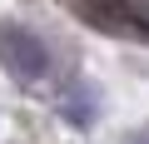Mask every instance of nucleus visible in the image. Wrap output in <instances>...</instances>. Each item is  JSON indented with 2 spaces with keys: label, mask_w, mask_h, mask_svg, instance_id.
I'll list each match as a JSON object with an SVG mask.
<instances>
[{
  "label": "nucleus",
  "mask_w": 149,
  "mask_h": 144,
  "mask_svg": "<svg viewBox=\"0 0 149 144\" xmlns=\"http://www.w3.org/2000/svg\"><path fill=\"white\" fill-rule=\"evenodd\" d=\"M0 50H5V65L15 70V75H25V80H40L45 75V50H40V40L35 35H25V30H0Z\"/></svg>",
  "instance_id": "nucleus-1"
}]
</instances>
